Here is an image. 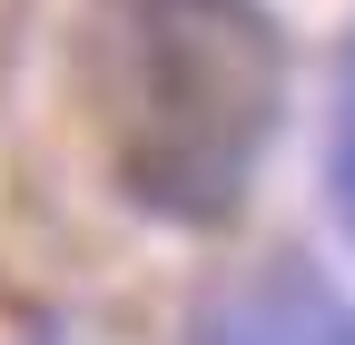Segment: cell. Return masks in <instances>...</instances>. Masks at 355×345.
Returning a JSON list of instances; mask_svg holds the SVG:
<instances>
[{
  "label": "cell",
  "instance_id": "2",
  "mask_svg": "<svg viewBox=\"0 0 355 345\" xmlns=\"http://www.w3.org/2000/svg\"><path fill=\"white\" fill-rule=\"evenodd\" d=\"M198 345H355V316H336L306 276H277V286L227 296L198 326Z\"/></svg>",
  "mask_w": 355,
  "mask_h": 345
},
{
  "label": "cell",
  "instance_id": "1",
  "mask_svg": "<svg viewBox=\"0 0 355 345\" xmlns=\"http://www.w3.org/2000/svg\"><path fill=\"white\" fill-rule=\"evenodd\" d=\"M89 118L119 188L178 227H227L277 139L286 39L266 0H89Z\"/></svg>",
  "mask_w": 355,
  "mask_h": 345
},
{
  "label": "cell",
  "instance_id": "3",
  "mask_svg": "<svg viewBox=\"0 0 355 345\" xmlns=\"http://www.w3.org/2000/svg\"><path fill=\"white\" fill-rule=\"evenodd\" d=\"M326 188H336V218L355 227V50H345V79H336V139H326Z\"/></svg>",
  "mask_w": 355,
  "mask_h": 345
}]
</instances>
